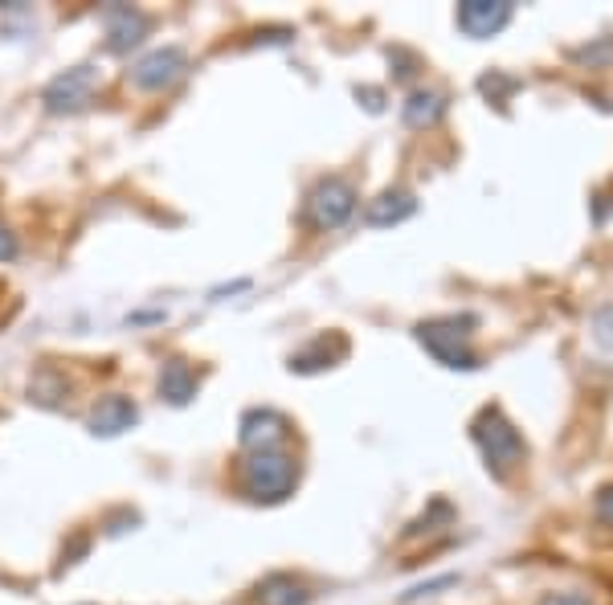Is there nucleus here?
<instances>
[{"mask_svg":"<svg viewBox=\"0 0 613 605\" xmlns=\"http://www.w3.org/2000/svg\"><path fill=\"white\" fill-rule=\"evenodd\" d=\"M303 602H307L303 585L287 573L266 577V581L258 585V605H303Z\"/></svg>","mask_w":613,"mask_h":605,"instance_id":"ddd939ff","label":"nucleus"},{"mask_svg":"<svg viewBox=\"0 0 613 605\" xmlns=\"http://www.w3.org/2000/svg\"><path fill=\"white\" fill-rule=\"evenodd\" d=\"M299 482V463L278 451H254L242 463V491L258 503H278L287 499Z\"/></svg>","mask_w":613,"mask_h":605,"instance_id":"7ed1b4c3","label":"nucleus"},{"mask_svg":"<svg viewBox=\"0 0 613 605\" xmlns=\"http://www.w3.org/2000/svg\"><path fill=\"white\" fill-rule=\"evenodd\" d=\"M184 70H188L184 49L181 46H164V49L143 54V58L131 66V82H136L139 91H164V86H172Z\"/></svg>","mask_w":613,"mask_h":605,"instance_id":"423d86ee","label":"nucleus"},{"mask_svg":"<svg viewBox=\"0 0 613 605\" xmlns=\"http://www.w3.org/2000/svg\"><path fill=\"white\" fill-rule=\"evenodd\" d=\"M598 520H601V524H613V487H601V496H598Z\"/></svg>","mask_w":613,"mask_h":605,"instance_id":"2eb2a0df","label":"nucleus"},{"mask_svg":"<svg viewBox=\"0 0 613 605\" xmlns=\"http://www.w3.org/2000/svg\"><path fill=\"white\" fill-rule=\"evenodd\" d=\"M471 327H475V315L426 319V324H417V340L446 369H478V357L471 348Z\"/></svg>","mask_w":613,"mask_h":605,"instance_id":"f03ea898","label":"nucleus"},{"mask_svg":"<svg viewBox=\"0 0 613 605\" xmlns=\"http://www.w3.org/2000/svg\"><path fill=\"white\" fill-rule=\"evenodd\" d=\"M446 110V98L438 91H417L409 103H405V124L409 127H429L438 124Z\"/></svg>","mask_w":613,"mask_h":605,"instance_id":"4468645a","label":"nucleus"},{"mask_svg":"<svg viewBox=\"0 0 613 605\" xmlns=\"http://www.w3.org/2000/svg\"><path fill=\"white\" fill-rule=\"evenodd\" d=\"M511 21V4L507 0H462L459 4V30L466 37H495Z\"/></svg>","mask_w":613,"mask_h":605,"instance_id":"6e6552de","label":"nucleus"},{"mask_svg":"<svg viewBox=\"0 0 613 605\" xmlns=\"http://www.w3.org/2000/svg\"><path fill=\"white\" fill-rule=\"evenodd\" d=\"M103 30H107L111 54H127V49L139 46V42L148 37L152 16L131 9V4H107V9H103Z\"/></svg>","mask_w":613,"mask_h":605,"instance_id":"0eeeda50","label":"nucleus"},{"mask_svg":"<svg viewBox=\"0 0 613 605\" xmlns=\"http://www.w3.org/2000/svg\"><path fill=\"white\" fill-rule=\"evenodd\" d=\"M471 434H475L478 451H483L487 466L499 475V479H507V475H511V470L528 458V442H523L520 430L504 418V409H499V405H487V409L478 414L475 426H471Z\"/></svg>","mask_w":613,"mask_h":605,"instance_id":"f257e3e1","label":"nucleus"},{"mask_svg":"<svg viewBox=\"0 0 613 605\" xmlns=\"http://www.w3.org/2000/svg\"><path fill=\"white\" fill-rule=\"evenodd\" d=\"M287 438V418L275 409H250L242 418V446L250 451H275Z\"/></svg>","mask_w":613,"mask_h":605,"instance_id":"1a4fd4ad","label":"nucleus"},{"mask_svg":"<svg viewBox=\"0 0 613 605\" xmlns=\"http://www.w3.org/2000/svg\"><path fill=\"white\" fill-rule=\"evenodd\" d=\"M13 254H16V237L4 230V225H0V263H9Z\"/></svg>","mask_w":613,"mask_h":605,"instance_id":"f3484780","label":"nucleus"},{"mask_svg":"<svg viewBox=\"0 0 613 605\" xmlns=\"http://www.w3.org/2000/svg\"><path fill=\"white\" fill-rule=\"evenodd\" d=\"M160 397L172 405H188L197 397V373L184 360H169L164 373H160Z\"/></svg>","mask_w":613,"mask_h":605,"instance_id":"f8f14e48","label":"nucleus"},{"mask_svg":"<svg viewBox=\"0 0 613 605\" xmlns=\"http://www.w3.org/2000/svg\"><path fill=\"white\" fill-rule=\"evenodd\" d=\"M540 605H589V597L585 593H548Z\"/></svg>","mask_w":613,"mask_h":605,"instance_id":"dca6fc26","label":"nucleus"},{"mask_svg":"<svg viewBox=\"0 0 613 605\" xmlns=\"http://www.w3.org/2000/svg\"><path fill=\"white\" fill-rule=\"evenodd\" d=\"M414 193H405V188H389V193H381L377 201L368 205V225H397V221L414 218Z\"/></svg>","mask_w":613,"mask_h":605,"instance_id":"9b49d317","label":"nucleus"},{"mask_svg":"<svg viewBox=\"0 0 613 605\" xmlns=\"http://www.w3.org/2000/svg\"><path fill=\"white\" fill-rule=\"evenodd\" d=\"M94 86H99V70H94V66H70V70H61L46 86V107L54 110V115L86 107Z\"/></svg>","mask_w":613,"mask_h":605,"instance_id":"39448f33","label":"nucleus"},{"mask_svg":"<svg viewBox=\"0 0 613 605\" xmlns=\"http://www.w3.org/2000/svg\"><path fill=\"white\" fill-rule=\"evenodd\" d=\"M352 213H356V188L348 181H339V176L320 181L315 193H311V201H307V218H311V225H320V230H339Z\"/></svg>","mask_w":613,"mask_h":605,"instance_id":"20e7f679","label":"nucleus"},{"mask_svg":"<svg viewBox=\"0 0 613 605\" xmlns=\"http://www.w3.org/2000/svg\"><path fill=\"white\" fill-rule=\"evenodd\" d=\"M136 421H139V409L131 397H103L91 414V434L115 438V434H123V430H131Z\"/></svg>","mask_w":613,"mask_h":605,"instance_id":"9d476101","label":"nucleus"}]
</instances>
